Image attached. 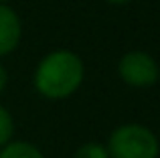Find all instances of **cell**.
Wrapping results in <instances>:
<instances>
[{
	"label": "cell",
	"instance_id": "cell-1",
	"mask_svg": "<svg viewBox=\"0 0 160 158\" xmlns=\"http://www.w3.org/2000/svg\"><path fill=\"white\" fill-rule=\"evenodd\" d=\"M83 61L71 51H53L43 57L35 71V87L47 99H65L83 81Z\"/></svg>",
	"mask_w": 160,
	"mask_h": 158
},
{
	"label": "cell",
	"instance_id": "cell-6",
	"mask_svg": "<svg viewBox=\"0 0 160 158\" xmlns=\"http://www.w3.org/2000/svg\"><path fill=\"white\" fill-rule=\"evenodd\" d=\"M73 158H109V152L99 142H85L75 150Z\"/></svg>",
	"mask_w": 160,
	"mask_h": 158
},
{
	"label": "cell",
	"instance_id": "cell-9",
	"mask_svg": "<svg viewBox=\"0 0 160 158\" xmlns=\"http://www.w3.org/2000/svg\"><path fill=\"white\" fill-rule=\"evenodd\" d=\"M106 2H109V4H128V2H132V0H106Z\"/></svg>",
	"mask_w": 160,
	"mask_h": 158
},
{
	"label": "cell",
	"instance_id": "cell-5",
	"mask_svg": "<svg viewBox=\"0 0 160 158\" xmlns=\"http://www.w3.org/2000/svg\"><path fill=\"white\" fill-rule=\"evenodd\" d=\"M0 158H45L43 152L28 142H8L0 148Z\"/></svg>",
	"mask_w": 160,
	"mask_h": 158
},
{
	"label": "cell",
	"instance_id": "cell-10",
	"mask_svg": "<svg viewBox=\"0 0 160 158\" xmlns=\"http://www.w3.org/2000/svg\"><path fill=\"white\" fill-rule=\"evenodd\" d=\"M8 2V0H0V4H6Z\"/></svg>",
	"mask_w": 160,
	"mask_h": 158
},
{
	"label": "cell",
	"instance_id": "cell-4",
	"mask_svg": "<svg viewBox=\"0 0 160 158\" xmlns=\"http://www.w3.org/2000/svg\"><path fill=\"white\" fill-rule=\"evenodd\" d=\"M20 18L10 6L0 4V57L12 53L20 41Z\"/></svg>",
	"mask_w": 160,
	"mask_h": 158
},
{
	"label": "cell",
	"instance_id": "cell-7",
	"mask_svg": "<svg viewBox=\"0 0 160 158\" xmlns=\"http://www.w3.org/2000/svg\"><path fill=\"white\" fill-rule=\"evenodd\" d=\"M12 134H14V122H12L10 111L4 106H0V148L6 146L12 140Z\"/></svg>",
	"mask_w": 160,
	"mask_h": 158
},
{
	"label": "cell",
	"instance_id": "cell-3",
	"mask_svg": "<svg viewBox=\"0 0 160 158\" xmlns=\"http://www.w3.org/2000/svg\"><path fill=\"white\" fill-rule=\"evenodd\" d=\"M118 71L124 83L132 87H150L158 81V65L148 53L130 51L118 63Z\"/></svg>",
	"mask_w": 160,
	"mask_h": 158
},
{
	"label": "cell",
	"instance_id": "cell-2",
	"mask_svg": "<svg viewBox=\"0 0 160 158\" xmlns=\"http://www.w3.org/2000/svg\"><path fill=\"white\" fill-rule=\"evenodd\" d=\"M112 158H158L160 144L152 130L140 124H124L112 132L108 142Z\"/></svg>",
	"mask_w": 160,
	"mask_h": 158
},
{
	"label": "cell",
	"instance_id": "cell-8",
	"mask_svg": "<svg viewBox=\"0 0 160 158\" xmlns=\"http://www.w3.org/2000/svg\"><path fill=\"white\" fill-rule=\"evenodd\" d=\"M6 81H8V73H6V69L0 65V93H2V89L6 87Z\"/></svg>",
	"mask_w": 160,
	"mask_h": 158
}]
</instances>
